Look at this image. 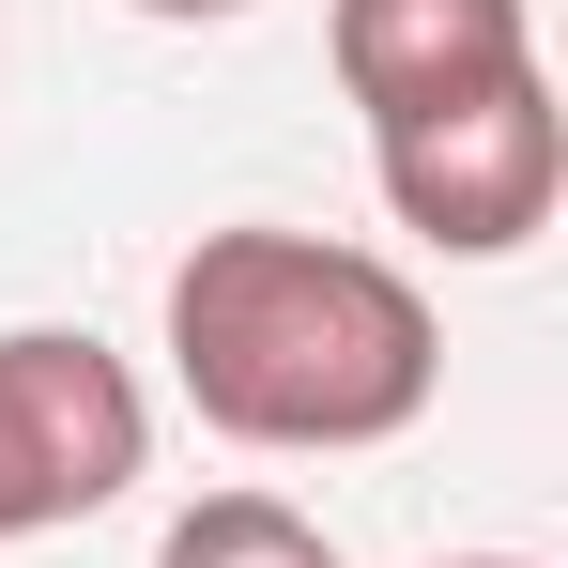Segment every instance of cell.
Segmentation results:
<instances>
[{
	"label": "cell",
	"mask_w": 568,
	"mask_h": 568,
	"mask_svg": "<svg viewBox=\"0 0 568 568\" xmlns=\"http://www.w3.org/2000/svg\"><path fill=\"white\" fill-rule=\"evenodd\" d=\"M154 568H338V538L307 507H277V491H200Z\"/></svg>",
	"instance_id": "cell-5"
},
{
	"label": "cell",
	"mask_w": 568,
	"mask_h": 568,
	"mask_svg": "<svg viewBox=\"0 0 568 568\" xmlns=\"http://www.w3.org/2000/svg\"><path fill=\"white\" fill-rule=\"evenodd\" d=\"M323 47H338V93L369 108V123H415V108H446V93L523 78L538 62V16L523 0H338Z\"/></svg>",
	"instance_id": "cell-4"
},
{
	"label": "cell",
	"mask_w": 568,
	"mask_h": 568,
	"mask_svg": "<svg viewBox=\"0 0 568 568\" xmlns=\"http://www.w3.org/2000/svg\"><path fill=\"white\" fill-rule=\"evenodd\" d=\"M139 462H154L139 369L78 323H16L0 338V538H62V523L123 507Z\"/></svg>",
	"instance_id": "cell-3"
},
{
	"label": "cell",
	"mask_w": 568,
	"mask_h": 568,
	"mask_svg": "<svg viewBox=\"0 0 568 568\" xmlns=\"http://www.w3.org/2000/svg\"><path fill=\"white\" fill-rule=\"evenodd\" d=\"M369 170H384V215H399L415 246L507 262V246L554 231V200H568V108H554V78L523 62V78H491V93L369 123Z\"/></svg>",
	"instance_id": "cell-2"
},
{
	"label": "cell",
	"mask_w": 568,
	"mask_h": 568,
	"mask_svg": "<svg viewBox=\"0 0 568 568\" xmlns=\"http://www.w3.org/2000/svg\"><path fill=\"white\" fill-rule=\"evenodd\" d=\"M170 384L231 446H399L446 384V323L384 246L200 231L170 262Z\"/></svg>",
	"instance_id": "cell-1"
},
{
	"label": "cell",
	"mask_w": 568,
	"mask_h": 568,
	"mask_svg": "<svg viewBox=\"0 0 568 568\" xmlns=\"http://www.w3.org/2000/svg\"><path fill=\"white\" fill-rule=\"evenodd\" d=\"M139 16H185V31H215V16H246V0H139Z\"/></svg>",
	"instance_id": "cell-6"
},
{
	"label": "cell",
	"mask_w": 568,
	"mask_h": 568,
	"mask_svg": "<svg viewBox=\"0 0 568 568\" xmlns=\"http://www.w3.org/2000/svg\"><path fill=\"white\" fill-rule=\"evenodd\" d=\"M446 568H523V554H446Z\"/></svg>",
	"instance_id": "cell-7"
}]
</instances>
